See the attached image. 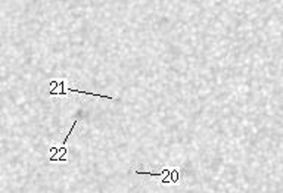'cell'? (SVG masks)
Masks as SVG:
<instances>
[{
  "label": "cell",
  "mask_w": 283,
  "mask_h": 193,
  "mask_svg": "<svg viewBox=\"0 0 283 193\" xmlns=\"http://www.w3.org/2000/svg\"><path fill=\"white\" fill-rule=\"evenodd\" d=\"M52 89L49 90V96H65L68 93H77V94H84V96H90V98H102V99H115V98H109L105 94H98V93H90V91H84V90L71 89L65 86V81H50Z\"/></svg>",
  "instance_id": "obj_1"
}]
</instances>
